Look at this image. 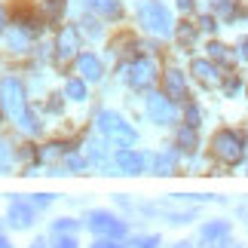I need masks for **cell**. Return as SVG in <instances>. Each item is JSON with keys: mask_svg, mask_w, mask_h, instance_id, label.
Here are the masks:
<instances>
[{"mask_svg": "<svg viewBox=\"0 0 248 248\" xmlns=\"http://www.w3.org/2000/svg\"><path fill=\"white\" fill-rule=\"evenodd\" d=\"M190 71H193L196 80L205 83V86H215V83H217V68H215L212 62H205V59H196L193 64H190Z\"/></svg>", "mask_w": 248, "mask_h": 248, "instance_id": "obj_13", "label": "cell"}, {"mask_svg": "<svg viewBox=\"0 0 248 248\" xmlns=\"http://www.w3.org/2000/svg\"><path fill=\"white\" fill-rule=\"evenodd\" d=\"M83 25H89V37H101V25L95 18H83Z\"/></svg>", "mask_w": 248, "mask_h": 248, "instance_id": "obj_32", "label": "cell"}, {"mask_svg": "<svg viewBox=\"0 0 248 248\" xmlns=\"http://www.w3.org/2000/svg\"><path fill=\"white\" fill-rule=\"evenodd\" d=\"M230 236V224L227 221H208L202 227V239L205 242H217V239H227Z\"/></svg>", "mask_w": 248, "mask_h": 248, "instance_id": "obj_15", "label": "cell"}, {"mask_svg": "<svg viewBox=\"0 0 248 248\" xmlns=\"http://www.w3.org/2000/svg\"><path fill=\"white\" fill-rule=\"evenodd\" d=\"M77 71L83 74V80H89V83H95V80H101V74H104V68H101V62L95 59L92 52H80V55H77Z\"/></svg>", "mask_w": 248, "mask_h": 248, "instance_id": "obj_12", "label": "cell"}, {"mask_svg": "<svg viewBox=\"0 0 248 248\" xmlns=\"http://www.w3.org/2000/svg\"><path fill=\"white\" fill-rule=\"evenodd\" d=\"M0 248H13V245H9V239H6V236H0Z\"/></svg>", "mask_w": 248, "mask_h": 248, "instance_id": "obj_39", "label": "cell"}, {"mask_svg": "<svg viewBox=\"0 0 248 248\" xmlns=\"http://www.w3.org/2000/svg\"><path fill=\"white\" fill-rule=\"evenodd\" d=\"M208 55L217 59V62H224V64H233V52L227 49L224 43H208Z\"/></svg>", "mask_w": 248, "mask_h": 248, "instance_id": "obj_23", "label": "cell"}, {"mask_svg": "<svg viewBox=\"0 0 248 248\" xmlns=\"http://www.w3.org/2000/svg\"><path fill=\"white\" fill-rule=\"evenodd\" d=\"M9 171V147L0 141V175H6Z\"/></svg>", "mask_w": 248, "mask_h": 248, "instance_id": "obj_29", "label": "cell"}, {"mask_svg": "<svg viewBox=\"0 0 248 248\" xmlns=\"http://www.w3.org/2000/svg\"><path fill=\"white\" fill-rule=\"evenodd\" d=\"M239 52H242L245 59H248V37H245V40H239Z\"/></svg>", "mask_w": 248, "mask_h": 248, "instance_id": "obj_37", "label": "cell"}, {"mask_svg": "<svg viewBox=\"0 0 248 248\" xmlns=\"http://www.w3.org/2000/svg\"><path fill=\"white\" fill-rule=\"evenodd\" d=\"M147 117L156 123V126H169V123L178 120V110H175V101L169 95H150L147 98Z\"/></svg>", "mask_w": 248, "mask_h": 248, "instance_id": "obj_6", "label": "cell"}, {"mask_svg": "<svg viewBox=\"0 0 248 248\" xmlns=\"http://www.w3.org/2000/svg\"><path fill=\"white\" fill-rule=\"evenodd\" d=\"M138 22L147 34H156V37L171 34V16L159 0H138Z\"/></svg>", "mask_w": 248, "mask_h": 248, "instance_id": "obj_3", "label": "cell"}, {"mask_svg": "<svg viewBox=\"0 0 248 248\" xmlns=\"http://www.w3.org/2000/svg\"><path fill=\"white\" fill-rule=\"evenodd\" d=\"M178 6L184 9V13H190V9H193V0H178Z\"/></svg>", "mask_w": 248, "mask_h": 248, "instance_id": "obj_36", "label": "cell"}, {"mask_svg": "<svg viewBox=\"0 0 248 248\" xmlns=\"http://www.w3.org/2000/svg\"><path fill=\"white\" fill-rule=\"evenodd\" d=\"M212 150H215V156L221 159V163L236 166V163L242 159V154H245L242 135H239V132H233V129H221V132L212 138Z\"/></svg>", "mask_w": 248, "mask_h": 248, "instance_id": "obj_4", "label": "cell"}, {"mask_svg": "<svg viewBox=\"0 0 248 248\" xmlns=\"http://www.w3.org/2000/svg\"><path fill=\"white\" fill-rule=\"evenodd\" d=\"M31 248H46V245H43L40 239H37V242H31Z\"/></svg>", "mask_w": 248, "mask_h": 248, "instance_id": "obj_40", "label": "cell"}, {"mask_svg": "<svg viewBox=\"0 0 248 248\" xmlns=\"http://www.w3.org/2000/svg\"><path fill=\"white\" fill-rule=\"evenodd\" d=\"M95 13H101L104 18H120V13H123V3L120 0H86Z\"/></svg>", "mask_w": 248, "mask_h": 248, "instance_id": "obj_16", "label": "cell"}, {"mask_svg": "<svg viewBox=\"0 0 248 248\" xmlns=\"http://www.w3.org/2000/svg\"><path fill=\"white\" fill-rule=\"evenodd\" d=\"M178 40H181V46H190V43H193V40H196V28L184 22V25H181V28H178Z\"/></svg>", "mask_w": 248, "mask_h": 248, "instance_id": "obj_25", "label": "cell"}, {"mask_svg": "<svg viewBox=\"0 0 248 248\" xmlns=\"http://www.w3.org/2000/svg\"><path fill=\"white\" fill-rule=\"evenodd\" d=\"M64 156V144H59V141H52V144H43L40 154H37V163H55V159Z\"/></svg>", "mask_w": 248, "mask_h": 248, "instance_id": "obj_18", "label": "cell"}, {"mask_svg": "<svg viewBox=\"0 0 248 248\" xmlns=\"http://www.w3.org/2000/svg\"><path fill=\"white\" fill-rule=\"evenodd\" d=\"M64 98L86 101V80H68V86H64Z\"/></svg>", "mask_w": 248, "mask_h": 248, "instance_id": "obj_21", "label": "cell"}, {"mask_svg": "<svg viewBox=\"0 0 248 248\" xmlns=\"http://www.w3.org/2000/svg\"><path fill=\"white\" fill-rule=\"evenodd\" d=\"M52 202V193H40V196H31V205H37V208H46Z\"/></svg>", "mask_w": 248, "mask_h": 248, "instance_id": "obj_31", "label": "cell"}, {"mask_svg": "<svg viewBox=\"0 0 248 248\" xmlns=\"http://www.w3.org/2000/svg\"><path fill=\"white\" fill-rule=\"evenodd\" d=\"M184 117H187V126H193V129H196V126H199V117H202V113H199V108H196L193 101H190V104H187V110H184Z\"/></svg>", "mask_w": 248, "mask_h": 248, "instance_id": "obj_28", "label": "cell"}, {"mask_svg": "<svg viewBox=\"0 0 248 248\" xmlns=\"http://www.w3.org/2000/svg\"><path fill=\"white\" fill-rule=\"evenodd\" d=\"M0 104H3L6 113L18 123V129L28 132V135H37V132L43 129V123L31 113V108H28L25 89H22V83H18L16 77H3V80H0Z\"/></svg>", "mask_w": 248, "mask_h": 248, "instance_id": "obj_1", "label": "cell"}, {"mask_svg": "<svg viewBox=\"0 0 248 248\" xmlns=\"http://www.w3.org/2000/svg\"><path fill=\"white\" fill-rule=\"evenodd\" d=\"M175 248H190V242H178V245H175Z\"/></svg>", "mask_w": 248, "mask_h": 248, "instance_id": "obj_41", "label": "cell"}, {"mask_svg": "<svg viewBox=\"0 0 248 248\" xmlns=\"http://www.w3.org/2000/svg\"><path fill=\"white\" fill-rule=\"evenodd\" d=\"M92 248H123L117 239H98V242H92Z\"/></svg>", "mask_w": 248, "mask_h": 248, "instance_id": "obj_33", "label": "cell"}, {"mask_svg": "<svg viewBox=\"0 0 248 248\" xmlns=\"http://www.w3.org/2000/svg\"><path fill=\"white\" fill-rule=\"evenodd\" d=\"M163 89L171 101H184L187 98V83H184V74L181 71H166V77H163Z\"/></svg>", "mask_w": 248, "mask_h": 248, "instance_id": "obj_11", "label": "cell"}, {"mask_svg": "<svg viewBox=\"0 0 248 248\" xmlns=\"http://www.w3.org/2000/svg\"><path fill=\"white\" fill-rule=\"evenodd\" d=\"M95 123H98L101 135L108 138L110 144H117V147H132V144L138 141L135 129H132L129 123L120 117V113H113V110H98V117H95Z\"/></svg>", "mask_w": 248, "mask_h": 248, "instance_id": "obj_2", "label": "cell"}, {"mask_svg": "<svg viewBox=\"0 0 248 248\" xmlns=\"http://www.w3.org/2000/svg\"><path fill=\"white\" fill-rule=\"evenodd\" d=\"M175 166H178L175 154H159L154 159V171H156V175H175Z\"/></svg>", "mask_w": 248, "mask_h": 248, "instance_id": "obj_19", "label": "cell"}, {"mask_svg": "<svg viewBox=\"0 0 248 248\" xmlns=\"http://www.w3.org/2000/svg\"><path fill=\"white\" fill-rule=\"evenodd\" d=\"M159 245V236H135L132 239V248H156Z\"/></svg>", "mask_w": 248, "mask_h": 248, "instance_id": "obj_26", "label": "cell"}, {"mask_svg": "<svg viewBox=\"0 0 248 248\" xmlns=\"http://www.w3.org/2000/svg\"><path fill=\"white\" fill-rule=\"evenodd\" d=\"M113 163L123 175H141V169H144V156L138 154V150L132 147H120L117 154H113Z\"/></svg>", "mask_w": 248, "mask_h": 248, "instance_id": "obj_10", "label": "cell"}, {"mask_svg": "<svg viewBox=\"0 0 248 248\" xmlns=\"http://www.w3.org/2000/svg\"><path fill=\"white\" fill-rule=\"evenodd\" d=\"M156 80V62L154 59H138V62H132V68H129V83H132V89H150Z\"/></svg>", "mask_w": 248, "mask_h": 248, "instance_id": "obj_7", "label": "cell"}, {"mask_svg": "<svg viewBox=\"0 0 248 248\" xmlns=\"http://www.w3.org/2000/svg\"><path fill=\"white\" fill-rule=\"evenodd\" d=\"M86 166H89V159H83V156H68V171H71V175H80V171H86Z\"/></svg>", "mask_w": 248, "mask_h": 248, "instance_id": "obj_27", "label": "cell"}, {"mask_svg": "<svg viewBox=\"0 0 248 248\" xmlns=\"http://www.w3.org/2000/svg\"><path fill=\"white\" fill-rule=\"evenodd\" d=\"M89 230L98 233L101 239H120V236H126V221H120L117 215L98 208V212L89 215Z\"/></svg>", "mask_w": 248, "mask_h": 248, "instance_id": "obj_5", "label": "cell"}, {"mask_svg": "<svg viewBox=\"0 0 248 248\" xmlns=\"http://www.w3.org/2000/svg\"><path fill=\"white\" fill-rule=\"evenodd\" d=\"M3 25H6V13H3V6H0V34H3Z\"/></svg>", "mask_w": 248, "mask_h": 248, "instance_id": "obj_38", "label": "cell"}, {"mask_svg": "<svg viewBox=\"0 0 248 248\" xmlns=\"http://www.w3.org/2000/svg\"><path fill=\"white\" fill-rule=\"evenodd\" d=\"M43 13L49 22H59V18L64 16V0H46L43 3Z\"/></svg>", "mask_w": 248, "mask_h": 248, "instance_id": "obj_22", "label": "cell"}, {"mask_svg": "<svg viewBox=\"0 0 248 248\" xmlns=\"http://www.w3.org/2000/svg\"><path fill=\"white\" fill-rule=\"evenodd\" d=\"M77 49H80V31H77V28H71V25L62 28L59 40H55V59L68 62V59H74V55H80Z\"/></svg>", "mask_w": 248, "mask_h": 248, "instance_id": "obj_8", "label": "cell"}, {"mask_svg": "<svg viewBox=\"0 0 248 248\" xmlns=\"http://www.w3.org/2000/svg\"><path fill=\"white\" fill-rule=\"evenodd\" d=\"M77 230V221L74 217H59V221H52V233L55 236H71Z\"/></svg>", "mask_w": 248, "mask_h": 248, "instance_id": "obj_24", "label": "cell"}, {"mask_svg": "<svg viewBox=\"0 0 248 248\" xmlns=\"http://www.w3.org/2000/svg\"><path fill=\"white\" fill-rule=\"evenodd\" d=\"M6 224L13 230H28L34 224V205L31 202H22V199H13L6 208Z\"/></svg>", "mask_w": 248, "mask_h": 248, "instance_id": "obj_9", "label": "cell"}, {"mask_svg": "<svg viewBox=\"0 0 248 248\" xmlns=\"http://www.w3.org/2000/svg\"><path fill=\"white\" fill-rule=\"evenodd\" d=\"M199 25H202V31H215V28H217L212 16H202V22H199Z\"/></svg>", "mask_w": 248, "mask_h": 248, "instance_id": "obj_34", "label": "cell"}, {"mask_svg": "<svg viewBox=\"0 0 248 248\" xmlns=\"http://www.w3.org/2000/svg\"><path fill=\"white\" fill-rule=\"evenodd\" d=\"M236 89H239V80H236V77H233V80H227V92H230V95H233Z\"/></svg>", "mask_w": 248, "mask_h": 248, "instance_id": "obj_35", "label": "cell"}, {"mask_svg": "<svg viewBox=\"0 0 248 248\" xmlns=\"http://www.w3.org/2000/svg\"><path fill=\"white\" fill-rule=\"evenodd\" d=\"M52 248H80V245H77V239H74V236H59Z\"/></svg>", "mask_w": 248, "mask_h": 248, "instance_id": "obj_30", "label": "cell"}, {"mask_svg": "<svg viewBox=\"0 0 248 248\" xmlns=\"http://www.w3.org/2000/svg\"><path fill=\"white\" fill-rule=\"evenodd\" d=\"M86 150H89V163H95V166H98L101 171L104 169H110V159H108V150H104V144H101V141H89V147H86Z\"/></svg>", "mask_w": 248, "mask_h": 248, "instance_id": "obj_17", "label": "cell"}, {"mask_svg": "<svg viewBox=\"0 0 248 248\" xmlns=\"http://www.w3.org/2000/svg\"><path fill=\"white\" fill-rule=\"evenodd\" d=\"M199 138H196V129L193 126H181L178 129V147L181 150H196Z\"/></svg>", "mask_w": 248, "mask_h": 248, "instance_id": "obj_20", "label": "cell"}, {"mask_svg": "<svg viewBox=\"0 0 248 248\" xmlns=\"http://www.w3.org/2000/svg\"><path fill=\"white\" fill-rule=\"evenodd\" d=\"M6 43H9L13 52H28V46H31V34H28L22 25H16L13 31L6 34Z\"/></svg>", "mask_w": 248, "mask_h": 248, "instance_id": "obj_14", "label": "cell"}]
</instances>
